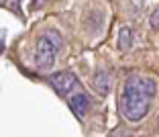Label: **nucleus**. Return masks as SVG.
Listing matches in <instances>:
<instances>
[{
  "label": "nucleus",
  "instance_id": "obj_1",
  "mask_svg": "<svg viewBox=\"0 0 159 137\" xmlns=\"http://www.w3.org/2000/svg\"><path fill=\"white\" fill-rule=\"evenodd\" d=\"M155 94H157V82L153 78L143 74H131L118 94L120 115L126 121H141L143 117H147Z\"/></svg>",
  "mask_w": 159,
  "mask_h": 137
},
{
  "label": "nucleus",
  "instance_id": "obj_2",
  "mask_svg": "<svg viewBox=\"0 0 159 137\" xmlns=\"http://www.w3.org/2000/svg\"><path fill=\"white\" fill-rule=\"evenodd\" d=\"M61 51V35L53 29L45 31L41 37L37 39L35 45V53H33V62L37 70H49L53 64L57 62V55Z\"/></svg>",
  "mask_w": 159,
  "mask_h": 137
},
{
  "label": "nucleus",
  "instance_id": "obj_3",
  "mask_svg": "<svg viewBox=\"0 0 159 137\" xmlns=\"http://www.w3.org/2000/svg\"><path fill=\"white\" fill-rule=\"evenodd\" d=\"M49 84H51L61 96L71 94L74 90H78L80 86H82L80 80L71 74V72H57V74H51L49 76Z\"/></svg>",
  "mask_w": 159,
  "mask_h": 137
},
{
  "label": "nucleus",
  "instance_id": "obj_4",
  "mask_svg": "<svg viewBox=\"0 0 159 137\" xmlns=\"http://www.w3.org/2000/svg\"><path fill=\"white\" fill-rule=\"evenodd\" d=\"M66 100L71 106V111H74L80 119L84 117V115L88 113V109H90V98H88V94H86V90L82 88V86H80L78 90H74L71 94H67Z\"/></svg>",
  "mask_w": 159,
  "mask_h": 137
},
{
  "label": "nucleus",
  "instance_id": "obj_5",
  "mask_svg": "<svg viewBox=\"0 0 159 137\" xmlns=\"http://www.w3.org/2000/svg\"><path fill=\"white\" fill-rule=\"evenodd\" d=\"M92 82H94V88L98 90V94H108V90H110V74L108 72L94 74Z\"/></svg>",
  "mask_w": 159,
  "mask_h": 137
},
{
  "label": "nucleus",
  "instance_id": "obj_6",
  "mask_svg": "<svg viewBox=\"0 0 159 137\" xmlns=\"http://www.w3.org/2000/svg\"><path fill=\"white\" fill-rule=\"evenodd\" d=\"M118 47H120V51H126V49L133 47V31L129 27L120 29V33H118Z\"/></svg>",
  "mask_w": 159,
  "mask_h": 137
},
{
  "label": "nucleus",
  "instance_id": "obj_7",
  "mask_svg": "<svg viewBox=\"0 0 159 137\" xmlns=\"http://www.w3.org/2000/svg\"><path fill=\"white\" fill-rule=\"evenodd\" d=\"M151 25H153V27H159V8H155L153 14H151Z\"/></svg>",
  "mask_w": 159,
  "mask_h": 137
}]
</instances>
